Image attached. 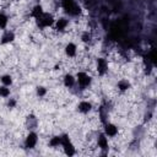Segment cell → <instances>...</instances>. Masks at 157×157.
Listing matches in <instances>:
<instances>
[{"label": "cell", "mask_w": 157, "mask_h": 157, "mask_svg": "<svg viewBox=\"0 0 157 157\" xmlns=\"http://www.w3.org/2000/svg\"><path fill=\"white\" fill-rule=\"evenodd\" d=\"M102 131L110 139V140H114L119 136V132H120V128L118 124L113 123V121H105L102 126Z\"/></svg>", "instance_id": "10"}, {"label": "cell", "mask_w": 157, "mask_h": 157, "mask_svg": "<svg viewBox=\"0 0 157 157\" xmlns=\"http://www.w3.org/2000/svg\"><path fill=\"white\" fill-rule=\"evenodd\" d=\"M115 88H117V91H118L120 94H126L128 92L131 91V88H132V82H131L130 78H128V77H121V78H119V80L117 81Z\"/></svg>", "instance_id": "13"}, {"label": "cell", "mask_w": 157, "mask_h": 157, "mask_svg": "<svg viewBox=\"0 0 157 157\" xmlns=\"http://www.w3.org/2000/svg\"><path fill=\"white\" fill-rule=\"evenodd\" d=\"M60 148L63 150V152L66 156H75L77 153V148H76L75 144L72 142L70 135L66 132L61 134V147Z\"/></svg>", "instance_id": "6"}, {"label": "cell", "mask_w": 157, "mask_h": 157, "mask_svg": "<svg viewBox=\"0 0 157 157\" xmlns=\"http://www.w3.org/2000/svg\"><path fill=\"white\" fill-rule=\"evenodd\" d=\"M11 93H12L11 87L0 85V98H1V99H7V98L11 96Z\"/></svg>", "instance_id": "22"}, {"label": "cell", "mask_w": 157, "mask_h": 157, "mask_svg": "<svg viewBox=\"0 0 157 157\" xmlns=\"http://www.w3.org/2000/svg\"><path fill=\"white\" fill-rule=\"evenodd\" d=\"M61 7L65 10V13L67 16H72V15H78V2L75 0H61Z\"/></svg>", "instance_id": "12"}, {"label": "cell", "mask_w": 157, "mask_h": 157, "mask_svg": "<svg viewBox=\"0 0 157 157\" xmlns=\"http://www.w3.org/2000/svg\"><path fill=\"white\" fill-rule=\"evenodd\" d=\"M16 40V33L11 28H6L4 31H0V45L6 47L13 44Z\"/></svg>", "instance_id": "11"}, {"label": "cell", "mask_w": 157, "mask_h": 157, "mask_svg": "<svg viewBox=\"0 0 157 157\" xmlns=\"http://www.w3.org/2000/svg\"><path fill=\"white\" fill-rule=\"evenodd\" d=\"M9 25H10V17H9V15L5 11L0 10V31H4L6 28H9Z\"/></svg>", "instance_id": "20"}, {"label": "cell", "mask_w": 157, "mask_h": 157, "mask_svg": "<svg viewBox=\"0 0 157 157\" xmlns=\"http://www.w3.org/2000/svg\"><path fill=\"white\" fill-rule=\"evenodd\" d=\"M93 67H94L96 74H97L99 77L107 76L108 72H109V70H110V64H109L108 58H107V56H103V55H98V56L94 59Z\"/></svg>", "instance_id": "3"}, {"label": "cell", "mask_w": 157, "mask_h": 157, "mask_svg": "<svg viewBox=\"0 0 157 157\" xmlns=\"http://www.w3.org/2000/svg\"><path fill=\"white\" fill-rule=\"evenodd\" d=\"M78 52H80V47H78V44H77L76 42H74V40L66 42L65 45H64V48H63V53H64V55H65L69 60L76 59L77 55H78Z\"/></svg>", "instance_id": "8"}, {"label": "cell", "mask_w": 157, "mask_h": 157, "mask_svg": "<svg viewBox=\"0 0 157 157\" xmlns=\"http://www.w3.org/2000/svg\"><path fill=\"white\" fill-rule=\"evenodd\" d=\"M38 124H39V120H38L37 115L33 113H29L25 119V125H26L27 130H37Z\"/></svg>", "instance_id": "16"}, {"label": "cell", "mask_w": 157, "mask_h": 157, "mask_svg": "<svg viewBox=\"0 0 157 157\" xmlns=\"http://www.w3.org/2000/svg\"><path fill=\"white\" fill-rule=\"evenodd\" d=\"M76 86L80 90H88L93 83V76L86 70H77L75 72Z\"/></svg>", "instance_id": "2"}, {"label": "cell", "mask_w": 157, "mask_h": 157, "mask_svg": "<svg viewBox=\"0 0 157 157\" xmlns=\"http://www.w3.org/2000/svg\"><path fill=\"white\" fill-rule=\"evenodd\" d=\"M70 25H71V20L69 18V16H55L53 29H54L55 33L64 34L69 31Z\"/></svg>", "instance_id": "4"}, {"label": "cell", "mask_w": 157, "mask_h": 157, "mask_svg": "<svg viewBox=\"0 0 157 157\" xmlns=\"http://www.w3.org/2000/svg\"><path fill=\"white\" fill-rule=\"evenodd\" d=\"M44 11H45V10H44V7H43L42 4H36V5H33V6L31 7V10H29V17L34 21V20H37Z\"/></svg>", "instance_id": "17"}, {"label": "cell", "mask_w": 157, "mask_h": 157, "mask_svg": "<svg viewBox=\"0 0 157 157\" xmlns=\"http://www.w3.org/2000/svg\"><path fill=\"white\" fill-rule=\"evenodd\" d=\"M54 21H55V16L53 12H49V11H44L37 20H34V23H36V27L40 31H47V29H50L53 28V25H54Z\"/></svg>", "instance_id": "1"}, {"label": "cell", "mask_w": 157, "mask_h": 157, "mask_svg": "<svg viewBox=\"0 0 157 157\" xmlns=\"http://www.w3.org/2000/svg\"><path fill=\"white\" fill-rule=\"evenodd\" d=\"M6 101V107L9 108V109H15L16 107H17V99L15 98V97H12V96H10L7 99H5Z\"/></svg>", "instance_id": "23"}, {"label": "cell", "mask_w": 157, "mask_h": 157, "mask_svg": "<svg viewBox=\"0 0 157 157\" xmlns=\"http://www.w3.org/2000/svg\"><path fill=\"white\" fill-rule=\"evenodd\" d=\"M61 83L65 88L67 90H71L74 87H76V77H75V74L72 72H65L61 77Z\"/></svg>", "instance_id": "15"}, {"label": "cell", "mask_w": 157, "mask_h": 157, "mask_svg": "<svg viewBox=\"0 0 157 157\" xmlns=\"http://www.w3.org/2000/svg\"><path fill=\"white\" fill-rule=\"evenodd\" d=\"M94 109V105H93V102L91 99H87V98H83V99H80L76 104V112L81 115H90Z\"/></svg>", "instance_id": "9"}, {"label": "cell", "mask_w": 157, "mask_h": 157, "mask_svg": "<svg viewBox=\"0 0 157 157\" xmlns=\"http://www.w3.org/2000/svg\"><path fill=\"white\" fill-rule=\"evenodd\" d=\"M39 142V134L37 130H27V134L23 137V147L28 151L36 150Z\"/></svg>", "instance_id": "5"}, {"label": "cell", "mask_w": 157, "mask_h": 157, "mask_svg": "<svg viewBox=\"0 0 157 157\" xmlns=\"http://www.w3.org/2000/svg\"><path fill=\"white\" fill-rule=\"evenodd\" d=\"M15 83V78L11 74L6 72V74H1L0 75V85L7 86V87H12Z\"/></svg>", "instance_id": "19"}, {"label": "cell", "mask_w": 157, "mask_h": 157, "mask_svg": "<svg viewBox=\"0 0 157 157\" xmlns=\"http://www.w3.org/2000/svg\"><path fill=\"white\" fill-rule=\"evenodd\" d=\"M94 144H96V147L101 152H103V153L108 152L109 148H110V139L102 130L96 134V136H94Z\"/></svg>", "instance_id": "7"}, {"label": "cell", "mask_w": 157, "mask_h": 157, "mask_svg": "<svg viewBox=\"0 0 157 157\" xmlns=\"http://www.w3.org/2000/svg\"><path fill=\"white\" fill-rule=\"evenodd\" d=\"M78 40L83 45H92L94 42V34L91 29H82L78 34Z\"/></svg>", "instance_id": "14"}, {"label": "cell", "mask_w": 157, "mask_h": 157, "mask_svg": "<svg viewBox=\"0 0 157 157\" xmlns=\"http://www.w3.org/2000/svg\"><path fill=\"white\" fill-rule=\"evenodd\" d=\"M34 93H36V97H38V98H45L49 93V90L44 85H37L34 88Z\"/></svg>", "instance_id": "21"}, {"label": "cell", "mask_w": 157, "mask_h": 157, "mask_svg": "<svg viewBox=\"0 0 157 157\" xmlns=\"http://www.w3.org/2000/svg\"><path fill=\"white\" fill-rule=\"evenodd\" d=\"M48 147L50 148H60L61 147V134L52 135L48 140Z\"/></svg>", "instance_id": "18"}]
</instances>
